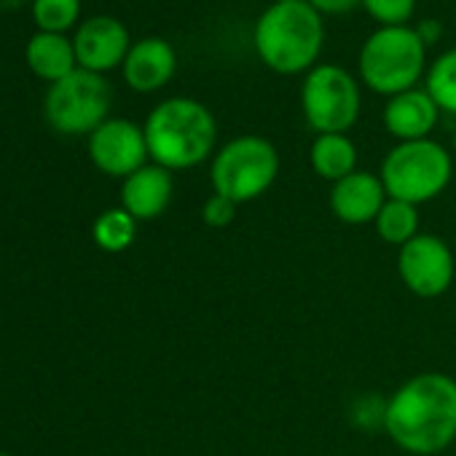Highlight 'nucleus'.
<instances>
[{"instance_id": "obj_21", "label": "nucleus", "mask_w": 456, "mask_h": 456, "mask_svg": "<svg viewBox=\"0 0 456 456\" xmlns=\"http://www.w3.org/2000/svg\"><path fill=\"white\" fill-rule=\"evenodd\" d=\"M81 0H33V22L41 33L65 36L78 25Z\"/></svg>"}, {"instance_id": "obj_17", "label": "nucleus", "mask_w": 456, "mask_h": 456, "mask_svg": "<svg viewBox=\"0 0 456 456\" xmlns=\"http://www.w3.org/2000/svg\"><path fill=\"white\" fill-rule=\"evenodd\" d=\"M309 164L330 185L357 172V145L349 134H317L309 148Z\"/></svg>"}, {"instance_id": "obj_14", "label": "nucleus", "mask_w": 456, "mask_h": 456, "mask_svg": "<svg viewBox=\"0 0 456 456\" xmlns=\"http://www.w3.org/2000/svg\"><path fill=\"white\" fill-rule=\"evenodd\" d=\"M175 196V172L148 161L121 183V207L137 220L148 223L167 212Z\"/></svg>"}, {"instance_id": "obj_29", "label": "nucleus", "mask_w": 456, "mask_h": 456, "mask_svg": "<svg viewBox=\"0 0 456 456\" xmlns=\"http://www.w3.org/2000/svg\"><path fill=\"white\" fill-rule=\"evenodd\" d=\"M0 456H12V453H4V451H0Z\"/></svg>"}, {"instance_id": "obj_2", "label": "nucleus", "mask_w": 456, "mask_h": 456, "mask_svg": "<svg viewBox=\"0 0 456 456\" xmlns=\"http://www.w3.org/2000/svg\"><path fill=\"white\" fill-rule=\"evenodd\" d=\"M142 132L151 161L169 172H183L212 161L217 151V121L204 102L191 97L159 102L148 113Z\"/></svg>"}, {"instance_id": "obj_4", "label": "nucleus", "mask_w": 456, "mask_h": 456, "mask_svg": "<svg viewBox=\"0 0 456 456\" xmlns=\"http://www.w3.org/2000/svg\"><path fill=\"white\" fill-rule=\"evenodd\" d=\"M282 159L272 140L261 134H240L223 142L209 161L212 193L232 199L234 204H250L261 199L280 177Z\"/></svg>"}, {"instance_id": "obj_10", "label": "nucleus", "mask_w": 456, "mask_h": 456, "mask_svg": "<svg viewBox=\"0 0 456 456\" xmlns=\"http://www.w3.org/2000/svg\"><path fill=\"white\" fill-rule=\"evenodd\" d=\"M89 159L102 175L126 180L151 159L142 126L129 118H108L89 134Z\"/></svg>"}, {"instance_id": "obj_9", "label": "nucleus", "mask_w": 456, "mask_h": 456, "mask_svg": "<svg viewBox=\"0 0 456 456\" xmlns=\"http://www.w3.org/2000/svg\"><path fill=\"white\" fill-rule=\"evenodd\" d=\"M397 277L416 298H440L456 277L451 245L437 234H419L397 250Z\"/></svg>"}, {"instance_id": "obj_15", "label": "nucleus", "mask_w": 456, "mask_h": 456, "mask_svg": "<svg viewBox=\"0 0 456 456\" xmlns=\"http://www.w3.org/2000/svg\"><path fill=\"white\" fill-rule=\"evenodd\" d=\"M440 108L429 97L427 89H408L387 100L381 121L384 129L397 140V142H413V140H427L432 129L437 126Z\"/></svg>"}, {"instance_id": "obj_11", "label": "nucleus", "mask_w": 456, "mask_h": 456, "mask_svg": "<svg viewBox=\"0 0 456 456\" xmlns=\"http://www.w3.org/2000/svg\"><path fill=\"white\" fill-rule=\"evenodd\" d=\"M73 49H76L78 68L105 76L124 65L132 49V38L121 20L110 14H97L78 25L73 36Z\"/></svg>"}, {"instance_id": "obj_24", "label": "nucleus", "mask_w": 456, "mask_h": 456, "mask_svg": "<svg viewBox=\"0 0 456 456\" xmlns=\"http://www.w3.org/2000/svg\"><path fill=\"white\" fill-rule=\"evenodd\" d=\"M237 209H240V204H234L232 199H225V196H220V193H212V196L204 201V207H201V220H204V225H209V228H225V225H232V223H234Z\"/></svg>"}, {"instance_id": "obj_12", "label": "nucleus", "mask_w": 456, "mask_h": 456, "mask_svg": "<svg viewBox=\"0 0 456 456\" xmlns=\"http://www.w3.org/2000/svg\"><path fill=\"white\" fill-rule=\"evenodd\" d=\"M387 188L379 175L357 169L344 180L330 185V212L344 225H368L379 217L381 207L387 204Z\"/></svg>"}, {"instance_id": "obj_3", "label": "nucleus", "mask_w": 456, "mask_h": 456, "mask_svg": "<svg viewBox=\"0 0 456 456\" xmlns=\"http://www.w3.org/2000/svg\"><path fill=\"white\" fill-rule=\"evenodd\" d=\"M256 52L280 76H301L317 68L325 46V17L304 4H272L256 22Z\"/></svg>"}, {"instance_id": "obj_19", "label": "nucleus", "mask_w": 456, "mask_h": 456, "mask_svg": "<svg viewBox=\"0 0 456 456\" xmlns=\"http://www.w3.org/2000/svg\"><path fill=\"white\" fill-rule=\"evenodd\" d=\"M92 240L105 253H124L137 240V220L124 207L105 209L92 225Z\"/></svg>"}, {"instance_id": "obj_6", "label": "nucleus", "mask_w": 456, "mask_h": 456, "mask_svg": "<svg viewBox=\"0 0 456 456\" xmlns=\"http://www.w3.org/2000/svg\"><path fill=\"white\" fill-rule=\"evenodd\" d=\"M379 177L389 199L427 204L437 199L453 180V153L437 140L397 142L381 161Z\"/></svg>"}, {"instance_id": "obj_16", "label": "nucleus", "mask_w": 456, "mask_h": 456, "mask_svg": "<svg viewBox=\"0 0 456 456\" xmlns=\"http://www.w3.org/2000/svg\"><path fill=\"white\" fill-rule=\"evenodd\" d=\"M25 62L38 78H44L49 84H57L65 76H70L73 70H78L73 38L60 36V33L38 30L25 46Z\"/></svg>"}, {"instance_id": "obj_5", "label": "nucleus", "mask_w": 456, "mask_h": 456, "mask_svg": "<svg viewBox=\"0 0 456 456\" xmlns=\"http://www.w3.org/2000/svg\"><path fill=\"white\" fill-rule=\"evenodd\" d=\"M357 68L362 84L389 100L400 92L416 89L427 76V46L411 25L379 28L362 44Z\"/></svg>"}, {"instance_id": "obj_25", "label": "nucleus", "mask_w": 456, "mask_h": 456, "mask_svg": "<svg viewBox=\"0 0 456 456\" xmlns=\"http://www.w3.org/2000/svg\"><path fill=\"white\" fill-rule=\"evenodd\" d=\"M309 4L322 17H344V14H352L357 6H362V0H309Z\"/></svg>"}, {"instance_id": "obj_27", "label": "nucleus", "mask_w": 456, "mask_h": 456, "mask_svg": "<svg viewBox=\"0 0 456 456\" xmlns=\"http://www.w3.org/2000/svg\"><path fill=\"white\" fill-rule=\"evenodd\" d=\"M274 4H304V0H274Z\"/></svg>"}, {"instance_id": "obj_8", "label": "nucleus", "mask_w": 456, "mask_h": 456, "mask_svg": "<svg viewBox=\"0 0 456 456\" xmlns=\"http://www.w3.org/2000/svg\"><path fill=\"white\" fill-rule=\"evenodd\" d=\"M362 108L357 78L341 65H317L304 76L301 110L317 134H346Z\"/></svg>"}, {"instance_id": "obj_1", "label": "nucleus", "mask_w": 456, "mask_h": 456, "mask_svg": "<svg viewBox=\"0 0 456 456\" xmlns=\"http://www.w3.org/2000/svg\"><path fill=\"white\" fill-rule=\"evenodd\" d=\"M384 432L411 456L443 453L456 440V379L424 370L387 397Z\"/></svg>"}, {"instance_id": "obj_7", "label": "nucleus", "mask_w": 456, "mask_h": 456, "mask_svg": "<svg viewBox=\"0 0 456 456\" xmlns=\"http://www.w3.org/2000/svg\"><path fill=\"white\" fill-rule=\"evenodd\" d=\"M113 89L105 76L89 73L84 68L73 70L57 84H49L44 113L54 132L78 137L92 134L110 118Z\"/></svg>"}, {"instance_id": "obj_20", "label": "nucleus", "mask_w": 456, "mask_h": 456, "mask_svg": "<svg viewBox=\"0 0 456 456\" xmlns=\"http://www.w3.org/2000/svg\"><path fill=\"white\" fill-rule=\"evenodd\" d=\"M424 89L440 108V113L456 116V46L435 57V62L427 68Z\"/></svg>"}, {"instance_id": "obj_13", "label": "nucleus", "mask_w": 456, "mask_h": 456, "mask_svg": "<svg viewBox=\"0 0 456 456\" xmlns=\"http://www.w3.org/2000/svg\"><path fill=\"white\" fill-rule=\"evenodd\" d=\"M177 70V52L164 38H142L132 44L121 73L132 92L137 94H153L164 89Z\"/></svg>"}, {"instance_id": "obj_22", "label": "nucleus", "mask_w": 456, "mask_h": 456, "mask_svg": "<svg viewBox=\"0 0 456 456\" xmlns=\"http://www.w3.org/2000/svg\"><path fill=\"white\" fill-rule=\"evenodd\" d=\"M362 9L381 28H405L416 12V0H362Z\"/></svg>"}, {"instance_id": "obj_18", "label": "nucleus", "mask_w": 456, "mask_h": 456, "mask_svg": "<svg viewBox=\"0 0 456 456\" xmlns=\"http://www.w3.org/2000/svg\"><path fill=\"white\" fill-rule=\"evenodd\" d=\"M419 207L416 204H408V201H400V199H387V204L381 207L379 217L373 220V228L376 234L384 245H392V248H403L408 245L413 237H419Z\"/></svg>"}, {"instance_id": "obj_26", "label": "nucleus", "mask_w": 456, "mask_h": 456, "mask_svg": "<svg viewBox=\"0 0 456 456\" xmlns=\"http://www.w3.org/2000/svg\"><path fill=\"white\" fill-rule=\"evenodd\" d=\"M440 22H432V20H424L419 28H416V33H419V38L424 41V46H429V44H435L437 38H440Z\"/></svg>"}, {"instance_id": "obj_23", "label": "nucleus", "mask_w": 456, "mask_h": 456, "mask_svg": "<svg viewBox=\"0 0 456 456\" xmlns=\"http://www.w3.org/2000/svg\"><path fill=\"white\" fill-rule=\"evenodd\" d=\"M384 416H387V400L381 395H360L349 405V421L357 429H381L384 432Z\"/></svg>"}, {"instance_id": "obj_28", "label": "nucleus", "mask_w": 456, "mask_h": 456, "mask_svg": "<svg viewBox=\"0 0 456 456\" xmlns=\"http://www.w3.org/2000/svg\"><path fill=\"white\" fill-rule=\"evenodd\" d=\"M451 153H453V159H456V129H453V151H451Z\"/></svg>"}]
</instances>
